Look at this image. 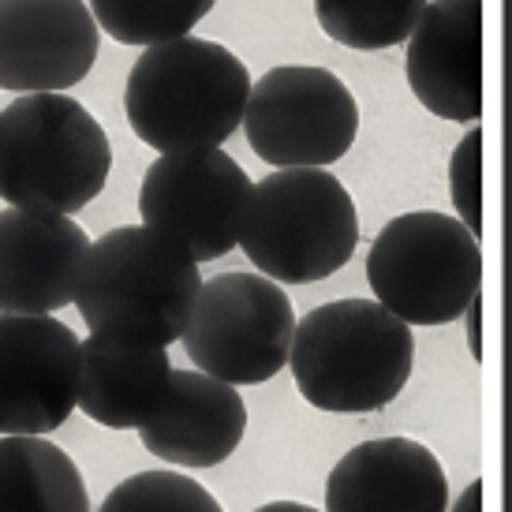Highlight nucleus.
Listing matches in <instances>:
<instances>
[{"instance_id": "f257e3e1", "label": "nucleus", "mask_w": 512, "mask_h": 512, "mask_svg": "<svg viewBox=\"0 0 512 512\" xmlns=\"http://www.w3.org/2000/svg\"><path fill=\"white\" fill-rule=\"evenodd\" d=\"M247 94L251 72L228 45L184 34L146 45L131 64L124 113L157 154L217 150L243 124Z\"/></svg>"}, {"instance_id": "f03ea898", "label": "nucleus", "mask_w": 512, "mask_h": 512, "mask_svg": "<svg viewBox=\"0 0 512 512\" xmlns=\"http://www.w3.org/2000/svg\"><path fill=\"white\" fill-rule=\"evenodd\" d=\"M412 326L378 299H337L303 314L292 333L288 367L303 400L329 415L389 408L412 378Z\"/></svg>"}, {"instance_id": "7ed1b4c3", "label": "nucleus", "mask_w": 512, "mask_h": 512, "mask_svg": "<svg viewBox=\"0 0 512 512\" xmlns=\"http://www.w3.org/2000/svg\"><path fill=\"white\" fill-rule=\"evenodd\" d=\"M202 288L199 262L146 225H124L86 247L75 307L90 333L169 348L184 337Z\"/></svg>"}, {"instance_id": "20e7f679", "label": "nucleus", "mask_w": 512, "mask_h": 512, "mask_svg": "<svg viewBox=\"0 0 512 512\" xmlns=\"http://www.w3.org/2000/svg\"><path fill=\"white\" fill-rule=\"evenodd\" d=\"M113 146L83 101L23 94L0 109V199L19 210L75 214L101 195Z\"/></svg>"}, {"instance_id": "39448f33", "label": "nucleus", "mask_w": 512, "mask_h": 512, "mask_svg": "<svg viewBox=\"0 0 512 512\" xmlns=\"http://www.w3.org/2000/svg\"><path fill=\"white\" fill-rule=\"evenodd\" d=\"M359 214L329 169H277L251 184L240 228L243 255L277 285H314L348 266Z\"/></svg>"}, {"instance_id": "423d86ee", "label": "nucleus", "mask_w": 512, "mask_h": 512, "mask_svg": "<svg viewBox=\"0 0 512 512\" xmlns=\"http://www.w3.org/2000/svg\"><path fill=\"white\" fill-rule=\"evenodd\" d=\"M367 281L374 299L408 326L456 322L483 285L479 236L453 214H400L370 243Z\"/></svg>"}, {"instance_id": "0eeeda50", "label": "nucleus", "mask_w": 512, "mask_h": 512, "mask_svg": "<svg viewBox=\"0 0 512 512\" xmlns=\"http://www.w3.org/2000/svg\"><path fill=\"white\" fill-rule=\"evenodd\" d=\"M296 311L262 273H217L202 281L184 348L191 363L228 385H262L288 367Z\"/></svg>"}, {"instance_id": "6e6552de", "label": "nucleus", "mask_w": 512, "mask_h": 512, "mask_svg": "<svg viewBox=\"0 0 512 512\" xmlns=\"http://www.w3.org/2000/svg\"><path fill=\"white\" fill-rule=\"evenodd\" d=\"M243 131L266 165L329 169L356 143L359 105L329 68L281 64L251 83Z\"/></svg>"}, {"instance_id": "1a4fd4ad", "label": "nucleus", "mask_w": 512, "mask_h": 512, "mask_svg": "<svg viewBox=\"0 0 512 512\" xmlns=\"http://www.w3.org/2000/svg\"><path fill=\"white\" fill-rule=\"evenodd\" d=\"M251 176L217 150L161 154L139 187L143 225L180 243L195 262L225 258L240 243L251 202Z\"/></svg>"}, {"instance_id": "9d476101", "label": "nucleus", "mask_w": 512, "mask_h": 512, "mask_svg": "<svg viewBox=\"0 0 512 512\" xmlns=\"http://www.w3.org/2000/svg\"><path fill=\"white\" fill-rule=\"evenodd\" d=\"M79 393V337L53 314H0V434L64 427Z\"/></svg>"}, {"instance_id": "9b49d317", "label": "nucleus", "mask_w": 512, "mask_h": 512, "mask_svg": "<svg viewBox=\"0 0 512 512\" xmlns=\"http://www.w3.org/2000/svg\"><path fill=\"white\" fill-rule=\"evenodd\" d=\"M98 49L83 0H0V90L64 94L90 75Z\"/></svg>"}, {"instance_id": "f8f14e48", "label": "nucleus", "mask_w": 512, "mask_h": 512, "mask_svg": "<svg viewBox=\"0 0 512 512\" xmlns=\"http://www.w3.org/2000/svg\"><path fill=\"white\" fill-rule=\"evenodd\" d=\"M415 101L449 124L483 116V0H427L404 38Z\"/></svg>"}, {"instance_id": "ddd939ff", "label": "nucleus", "mask_w": 512, "mask_h": 512, "mask_svg": "<svg viewBox=\"0 0 512 512\" xmlns=\"http://www.w3.org/2000/svg\"><path fill=\"white\" fill-rule=\"evenodd\" d=\"M86 232L68 214H0V314H53L79 288Z\"/></svg>"}, {"instance_id": "4468645a", "label": "nucleus", "mask_w": 512, "mask_h": 512, "mask_svg": "<svg viewBox=\"0 0 512 512\" xmlns=\"http://www.w3.org/2000/svg\"><path fill=\"white\" fill-rule=\"evenodd\" d=\"M247 434V404L236 385L202 370H172L169 393L139 427L146 453L176 468H217L240 449Z\"/></svg>"}, {"instance_id": "2eb2a0df", "label": "nucleus", "mask_w": 512, "mask_h": 512, "mask_svg": "<svg viewBox=\"0 0 512 512\" xmlns=\"http://www.w3.org/2000/svg\"><path fill=\"white\" fill-rule=\"evenodd\" d=\"M441 460L415 438H370L333 464L326 512H445Z\"/></svg>"}, {"instance_id": "dca6fc26", "label": "nucleus", "mask_w": 512, "mask_h": 512, "mask_svg": "<svg viewBox=\"0 0 512 512\" xmlns=\"http://www.w3.org/2000/svg\"><path fill=\"white\" fill-rule=\"evenodd\" d=\"M169 378L172 363L165 348L90 333V341H79L75 408L109 430H139L161 408Z\"/></svg>"}, {"instance_id": "f3484780", "label": "nucleus", "mask_w": 512, "mask_h": 512, "mask_svg": "<svg viewBox=\"0 0 512 512\" xmlns=\"http://www.w3.org/2000/svg\"><path fill=\"white\" fill-rule=\"evenodd\" d=\"M0 512H90L83 471L53 441L0 434Z\"/></svg>"}, {"instance_id": "a211bd4d", "label": "nucleus", "mask_w": 512, "mask_h": 512, "mask_svg": "<svg viewBox=\"0 0 512 512\" xmlns=\"http://www.w3.org/2000/svg\"><path fill=\"white\" fill-rule=\"evenodd\" d=\"M427 0H314V19L344 49L378 53L412 34Z\"/></svg>"}, {"instance_id": "6ab92c4d", "label": "nucleus", "mask_w": 512, "mask_h": 512, "mask_svg": "<svg viewBox=\"0 0 512 512\" xmlns=\"http://www.w3.org/2000/svg\"><path fill=\"white\" fill-rule=\"evenodd\" d=\"M217 0H90L101 34L120 45H157L184 38L214 12Z\"/></svg>"}, {"instance_id": "aec40b11", "label": "nucleus", "mask_w": 512, "mask_h": 512, "mask_svg": "<svg viewBox=\"0 0 512 512\" xmlns=\"http://www.w3.org/2000/svg\"><path fill=\"white\" fill-rule=\"evenodd\" d=\"M98 512H225L202 483L180 471H139L109 490Z\"/></svg>"}, {"instance_id": "412c9836", "label": "nucleus", "mask_w": 512, "mask_h": 512, "mask_svg": "<svg viewBox=\"0 0 512 512\" xmlns=\"http://www.w3.org/2000/svg\"><path fill=\"white\" fill-rule=\"evenodd\" d=\"M479 154H483V131L471 128L456 143V154L449 161V199H453L456 221L475 236L483 232V187H479L483 165H479Z\"/></svg>"}, {"instance_id": "4be33fe9", "label": "nucleus", "mask_w": 512, "mask_h": 512, "mask_svg": "<svg viewBox=\"0 0 512 512\" xmlns=\"http://www.w3.org/2000/svg\"><path fill=\"white\" fill-rule=\"evenodd\" d=\"M479 505H483V486L475 479V483L464 486V494L453 501V509H445V512H479Z\"/></svg>"}, {"instance_id": "5701e85b", "label": "nucleus", "mask_w": 512, "mask_h": 512, "mask_svg": "<svg viewBox=\"0 0 512 512\" xmlns=\"http://www.w3.org/2000/svg\"><path fill=\"white\" fill-rule=\"evenodd\" d=\"M460 318H468V348H471V356L479 359V352H483V348H479V296L464 307V314H460Z\"/></svg>"}, {"instance_id": "b1692460", "label": "nucleus", "mask_w": 512, "mask_h": 512, "mask_svg": "<svg viewBox=\"0 0 512 512\" xmlns=\"http://www.w3.org/2000/svg\"><path fill=\"white\" fill-rule=\"evenodd\" d=\"M255 512H318V509L299 505V501H270V505H258Z\"/></svg>"}]
</instances>
